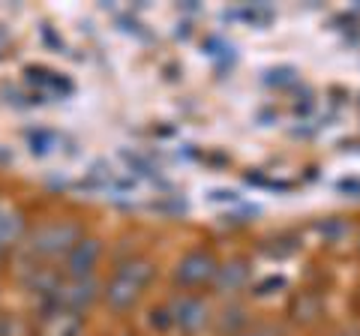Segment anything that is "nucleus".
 Wrapping results in <instances>:
<instances>
[{
	"label": "nucleus",
	"instance_id": "obj_1",
	"mask_svg": "<svg viewBox=\"0 0 360 336\" xmlns=\"http://www.w3.org/2000/svg\"><path fill=\"white\" fill-rule=\"evenodd\" d=\"M148 279H150V267H148V261H129V264H123L120 271L115 273V279L108 283V291H105L108 304L115 306V309H127V306H132L135 300H139L141 288L148 285Z\"/></svg>",
	"mask_w": 360,
	"mask_h": 336
},
{
	"label": "nucleus",
	"instance_id": "obj_6",
	"mask_svg": "<svg viewBox=\"0 0 360 336\" xmlns=\"http://www.w3.org/2000/svg\"><path fill=\"white\" fill-rule=\"evenodd\" d=\"M96 259H99V243H96V240H90V238L78 240L72 250H70V259H66L72 279H78V276H90V271H94Z\"/></svg>",
	"mask_w": 360,
	"mask_h": 336
},
{
	"label": "nucleus",
	"instance_id": "obj_8",
	"mask_svg": "<svg viewBox=\"0 0 360 336\" xmlns=\"http://www.w3.org/2000/svg\"><path fill=\"white\" fill-rule=\"evenodd\" d=\"M217 279H219V288L222 291H234L246 279V267L240 261L225 264V267H219V271H217Z\"/></svg>",
	"mask_w": 360,
	"mask_h": 336
},
{
	"label": "nucleus",
	"instance_id": "obj_5",
	"mask_svg": "<svg viewBox=\"0 0 360 336\" xmlns=\"http://www.w3.org/2000/svg\"><path fill=\"white\" fill-rule=\"evenodd\" d=\"M172 321L184 333H195L207 324V306L195 297H177L172 304Z\"/></svg>",
	"mask_w": 360,
	"mask_h": 336
},
{
	"label": "nucleus",
	"instance_id": "obj_9",
	"mask_svg": "<svg viewBox=\"0 0 360 336\" xmlns=\"http://www.w3.org/2000/svg\"><path fill=\"white\" fill-rule=\"evenodd\" d=\"M18 231H21V219H18L15 214H13V217H9V214L0 217V246H6Z\"/></svg>",
	"mask_w": 360,
	"mask_h": 336
},
{
	"label": "nucleus",
	"instance_id": "obj_10",
	"mask_svg": "<svg viewBox=\"0 0 360 336\" xmlns=\"http://www.w3.org/2000/svg\"><path fill=\"white\" fill-rule=\"evenodd\" d=\"M250 336H270V333H264V330H258V333H250Z\"/></svg>",
	"mask_w": 360,
	"mask_h": 336
},
{
	"label": "nucleus",
	"instance_id": "obj_3",
	"mask_svg": "<svg viewBox=\"0 0 360 336\" xmlns=\"http://www.w3.org/2000/svg\"><path fill=\"white\" fill-rule=\"evenodd\" d=\"M217 261H213L210 252H189L180 259L177 271H174V279L180 285H205L207 279L217 276Z\"/></svg>",
	"mask_w": 360,
	"mask_h": 336
},
{
	"label": "nucleus",
	"instance_id": "obj_7",
	"mask_svg": "<svg viewBox=\"0 0 360 336\" xmlns=\"http://www.w3.org/2000/svg\"><path fill=\"white\" fill-rule=\"evenodd\" d=\"M42 336H78V318H75V312H66V309L49 312L45 321H42Z\"/></svg>",
	"mask_w": 360,
	"mask_h": 336
},
{
	"label": "nucleus",
	"instance_id": "obj_2",
	"mask_svg": "<svg viewBox=\"0 0 360 336\" xmlns=\"http://www.w3.org/2000/svg\"><path fill=\"white\" fill-rule=\"evenodd\" d=\"M78 240L82 238H78V228L72 226V222H51V226L37 231L33 250H37L39 255H60V252H70Z\"/></svg>",
	"mask_w": 360,
	"mask_h": 336
},
{
	"label": "nucleus",
	"instance_id": "obj_4",
	"mask_svg": "<svg viewBox=\"0 0 360 336\" xmlns=\"http://www.w3.org/2000/svg\"><path fill=\"white\" fill-rule=\"evenodd\" d=\"M94 297H96V285H94V279H90V276L72 279L70 285H60L58 295H54L58 306L66 309V312H78V309L90 306V304H94Z\"/></svg>",
	"mask_w": 360,
	"mask_h": 336
}]
</instances>
